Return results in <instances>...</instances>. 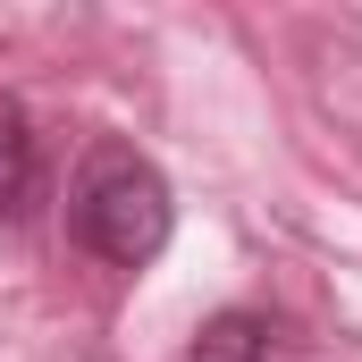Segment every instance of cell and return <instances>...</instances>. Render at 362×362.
I'll list each match as a JSON object with an SVG mask.
<instances>
[{"label":"cell","mask_w":362,"mask_h":362,"mask_svg":"<svg viewBox=\"0 0 362 362\" xmlns=\"http://www.w3.org/2000/svg\"><path fill=\"white\" fill-rule=\"evenodd\" d=\"M270 354H278V329L262 312H219V320L194 337L185 362H270Z\"/></svg>","instance_id":"obj_3"},{"label":"cell","mask_w":362,"mask_h":362,"mask_svg":"<svg viewBox=\"0 0 362 362\" xmlns=\"http://www.w3.org/2000/svg\"><path fill=\"white\" fill-rule=\"evenodd\" d=\"M34 202H42V135H34L25 101L0 93V228L34 219Z\"/></svg>","instance_id":"obj_2"},{"label":"cell","mask_w":362,"mask_h":362,"mask_svg":"<svg viewBox=\"0 0 362 362\" xmlns=\"http://www.w3.org/2000/svg\"><path fill=\"white\" fill-rule=\"evenodd\" d=\"M169 228H177L169 177L135 144H93L76 185H68V236L110 270H144V262H160Z\"/></svg>","instance_id":"obj_1"}]
</instances>
